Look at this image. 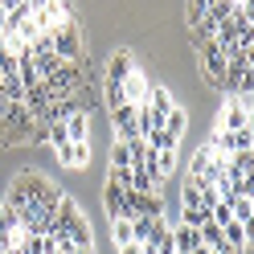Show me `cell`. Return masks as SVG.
Here are the masks:
<instances>
[{
	"label": "cell",
	"instance_id": "obj_17",
	"mask_svg": "<svg viewBox=\"0 0 254 254\" xmlns=\"http://www.w3.org/2000/svg\"><path fill=\"white\" fill-rule=\"evenodd\" d=\"M238 8V0H209V8H205V21H213V25H221L230 17V12Z\"/></svg>",
	"mask_w": 254,
	"mask_h": 254
},
{
	"label": "cell",
	"instance_id": "obj_12",
	"mask_svg": "<svg viewBox=\"0 0 254 254\" xmlns=\"http://www.w3.org/2000/svg\"><path fill=\"white\" fill-rule=\"evenodd\" d=\"M144 107L152 111V115H168V111L172 107H177V103H172V94H168V86H148V94H144Z\"/></svg>",
	"mask_w": 254,
	"mask_h": 254
},
{
	"label": "cell",
	"instance_id": "obj_7",
	"mask_svg": "<svg viewBox=\"0 0 254 254\" xmlns=\"http://www.w3.org/2000/svg\"><path fill=\"white\" fill-rule=\"evenodd\" d=\"M62 21H70V12H66L62 0H50L45 8H33V25H37V29H50V33H54Z\"/></svg>",
	"mask_w": 254,
	"mask_h": 254
},
{
	"label": "cell",
	"instance_id": "obj_10",
	"mask_svg": "<svg viewBox=\"0 0 254 254\" xmlns=\"http://www.w3.org/2000/svg\"><path fill=\"white\" fill-rule=\"evenodd\" d=\"M62 127H66V139H70V144H86V135H90L86 111H74V115H66V119H62Z\"/></svg>",
	"mask_w": 254,
	"mask_h": 254
},
{
	"label": "cell",
	"instance_id": "obj_5",
	"mask_svg": "<svg viewBox=\"0 0 254 254\" xmlns=\"http://www.w3.org/2000/svg\"><path fill=\"white\" fill-rule=\"evenodd\" d=\"M111 127H115V139H139V123H135V107L131 103H123V107H115L111 111Z\"/></svg>",
	"mask_w": 254,
	"mask_h": 254
},
{
	"label": "cell",
	"instance_id": "obj_9",
	"mask_svg": "<svg viewBox=\"0 0 254 254\" xmlns=\"http://www.w3.org/2000/svg\"><path fill=\"white\" fill-rule=\"evenodd\" d=\"M119 86H123V99L131 103V107H139V103H144V94H148V78H144V70L135 66V70L127 74V78H123Z\"/></svg>",
	"mask_w": 254,
	"mask_h": 254
},
{
	"label": "cell",
	"instance_id": "obj_18",
	"mask_svg": "<svg viewBox=\"0 0 254 254\" xmlns=\"http://www.w3.org/2000/svg\"><path fill=\"white\" fill-rule=\"evenodd\" d=\"M111 168H131V148H127V139H111Z\"/></svg>",
	"mask_w": 254,
	"mask_h": 254
},
{
	"label": "cell",
	"instance_id": "obj_1",
	"mask_svg": "<svg viewBox=\"0 0 254 254\" xmlns=\"http://www.w3.org/2000/svg\"><path fill=\"white\" fill-rule=\"evenodd\" d=\"M33 127H37V119L29 115L25 103L4 107V111H0V144H4V148H12V144H29V139H33Z\"/></svg>",
	"mask_w": 254,
	"mask_h": 254
},
{
	"label": "cell",
	"instance_id": "obj_13",
	"mask_svg": "<svg viewBox=\"0 0 254 254\" xmlns=\"http://www.w3.org/2000/svg\"><path fill=\"white\" fill-rule=\"evenodd\" d=\"M131 70H135L131 54H127V50H115V54H111V62H107V82H123Z\"/></svg>",
	"mask_w": 254,
	"mask_h": 254
},
{
	"label": "cell",
	"instance_id": "obj_22",
	"mask_svg": "<svg viewBox=\"0 0 254 254\" xmlns=\"http://www.w3.org/2000/svg\"><path fill=\"white\" fill-rule=\"evenodd\" d=\"M205 8H209V0H189V25H197L205 17Z\"/></svg>",
	"mask_w": 254,
	"mask_h": 254
},
{
	"label": "cell",
	"instance_id": "obj_25",
	"mask_svg": "<svg viewBox=\"0 0 254 254\" xmlns=\"http://www.w3.org/2000/svg\"><path fill=\"white\" fill-rule=\"evenodd\" d=\"M119 254H144V250H139L135 242H127V246H119Z\"/></svg>",
	"mask_w": 254,
	"mask_h": 254
},
{
	"label": "cell",
	"instance_id": "obj_28",
	"mask_svg": "<svg viewBox=\"0 0 254 254\" xmlns=\"http://www.w3.org/2000/svg\"><path fill=\"white\" fill-rule=\"evenodd\" d=\"M0 50H4V37H0Z\"/></svg>",
	"mask_w": 254,
	"mask_h": 254
},
{
	"label": "cell",
	"instance_id": "obj_6",
	"mask_svg": "<svg viewBox=\"0 0 254 254\" xmlns=\"http://www.w3.org/2000/svg\"><path fill=\"white\" fill-rule=\"evenodd\" d=\"M246 127H254V119H250V111L242 107L230 94V103H226V111H221V131H246Z\"/></svg>",
	"mask_w": 254,
	"mask_h": 254
},
{
	"label": "cell",
	"instance_id": "obj_20",
	"mask_svg": "<svg viewBox=\"0 0 254 254\" xmlns=\"http://www.w3.org/2000/svg\"><path fill=\"white\" fill-rule=\"evenodd\" d=\"M12 230H21V217H17V213H8L4 205H0V238L12 234Z\"/></svg>",
	"mask_w": 254,
	"mask_h": 254
},
{
	"label": "cell",
	"instance_id": "obj_24",
	"mask_svg": "<svg viewBox=\"0 0 254 254\" xmlns=\"http://www.w3.org/2000/svg\"><path fill=\"white\" fill-rule=\"evenodd\" d=\"M25 4V0H0V8H4V12H12V8H21Z\"/></svg>",
	"mask_w": 254,
	"mask_h": 254
},
{
	"label": "cell",
	"instance_id": "obj_16",
	"mask_svg": "<svg viewBox=\"0 0 254 254\" xmlns=\"http://www.w3.org/2000/svg\"><path fill=\"white\" fill-rule=\"evenodd\" d=\"M205 221H209V209H201V205H181V221H177V226H189V230H201Z\"/></svg>",
	"mask_w": 254,
	"mask_h": 254
},
{
	"label": "cell",
	"instance_id": "obj_19",
	"mask_svg": "<svg viewBox=\"0 0 254 254\" xmlns=\"http://www.w3.org/2000/svg\"><path fill=\"white\" fill-rule=\"evenodd\" d=\"M111 238H115V246H127V242H131V221L115 217V221H111Z\"/></svg>",
	"mask_w": 254,
	"mask_h": 254
},
{
	"label": "cell",
	"instance_id": "obj_3",
	"mask_svg": "<svg viewBox=\"0 0 254 254\" xmlns=\"http://www.w3.org/2000/svg\"><path fill=\"white\" fill-rule=\"evenodd\" d=\"M54 54L62 62H78V58H82V33H78V21H62L54 29Z\"/></svg>",
	"mask_w": 254,
	"mask_h": 254
},
{
	"label": "cell",
	"instance_id": "obj_23",
	"mask_svg": "<svg viewBox=\"0 0 254 254\" xmlns=\"http://www.w3.org/2000/svg\"><path fill=\"white\" fill-rule=\"evenodd\" d=\"M4 33H12V29H8V12L0 8V37H4Z\"/></svg>",
	"mask_w": 254,
	"mask_h": 254
},
{
	"label": "cell",
	"instance_id": "obj_15",
	"mask_svg": "<svg viewBox=\"0 0 254 254\" xmlns=\"http://www.w3.org/2000/svg\"><path fill=\"white\" fill-rule=\"evenodd\" d=\"M33 66H37V74H41V78H50V74H58L62 66H66V62H62L54 50H41V54H33Z\"/></svg>",
	"mask_w": 254,
	"mask_h": 254
},
{
	"label": "cell",
	"instance_id": "obj_4",
	"mask_svg": "<svg viewBox=\"0 0 254 254\" xmlns=\"http://www.w3.org/2000/svg\"><path fill=\"white\" fill-rule=\"evenodd\" d=\"M201 50V70H205V78H213V82L221 86L226 82V54L217 50V41H205V45H197Z\"/></svg>",
	"mask_w": 254,
	"mask_h": 254
},
{
	"label": "cell",
	"instance_id": "obj_8",
	"mask_svg": "<svg viewBox=\"0 0 254 254\" xmlns=\"http://www.w3.org/2000/svg\"><path fill=\"white\" fill-rule=\"evenodd\" d=\"M54 152H58V164L62 168H86L90 164V148L86 144H70V139H66V144H58Z\"/></svg>",
	"mask_w": 254,
	"mask_h": 254
},
{
	"label": "cell",
	"instance_id": "obj_14",
	"mask_svg": "<svg viewBox=\"0 0 254 254\" xmlns=\"http://www.w3.org/2000/svg\"><path fill=\"white\" fill-rule=\"evenodd\" d=\"M172 246H177V254H193L201 246V234L189 230V226H177V230H172Z\"/></svg>",
	"mask_w": 254,
	"mask_h": 254
},
{
	"label": "cell",
	"instance_id": "obj_27",
	"mask_svg": "<svg viewBox=\"0 0 254 254\" xmlns=\"http://www.w3.org/2000/svg\"><path fill=\"white\" fill-rule=\"evenodd\" d=\"M193 254H209V250H205V246H197V250H193Z\"/></svg>",
	"mask_w": 254,
	"mask_h": 254
},
{
	"label": "cell",
	"instance_id": "obj_26",
	"mask_svg": "<svg viewBox=\"0 0 254 254\" xmlns=\"http://www.w3.org/2000/svg\"><path fill=\"white\" fill-rule=\"evenodd\" d=\"M45 4H50V0H29V8H45Z\"/></svg>",
	"mask_w": 254,
	"mask_h": 254
},
{
	"label": "cell",
	"instance_id": "obj_21",
	"mask_svg": "<svg viewBox=\"0 0 254 254\" xmlns=\"http://www.w3.org/2000/svg\"><path fill=\"white\" fill-rule=\"evenodd\" d=\"M123 103H127V99H123V86H119V82H107V107L115 111V107H123Z\"/></svg>",
	"mask_w": 254,
	"mask_h": 254
},
{
	"label": "cell",
	"instance_id": "obj_2",
	"mask_svg": "<svg viewBox=\"0 0 254 254\" xmlns=\"http://www.w3.org/2000/svg\"><path fill=\"white\" fill-rule=\"evenodd\" d=\"M17 185H21L25 201H29V205H41V209H58V201L66 197L54 181H45L41 172H21V177H17Z\"/></svg>",
	"mask_w": 254,
	"mask_h": 254
},
{
	"label": "cell",
	"instance_id": "obj_11",
	"mask_svg": "<svg viewBox=\"0 0 254 254\" xmlns=\"http://www.w3.org/2000/svg\"><path fill=\"white\" fill-rule=\"evenodd\" d=\"M103 209H107V217L115 221V217H127V201H123V189L119 185H111L107 181V189H103ZM131 221V217H127Z\"/></svg>",
	"mask_w": 254,
	"mask_h": 254
}]
</instances>
